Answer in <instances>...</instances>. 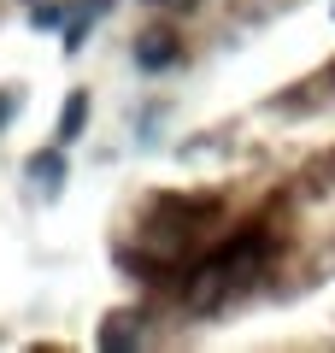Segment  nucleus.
<instances>
[{"instance_id": "obj_1", "label": "nucleus", "mask_w": 335, "mask_h": 353, "mask_svg": "<svg viewBox=\"0 0 335 353\" xmlns=\"http://www.w3.org/2000/svg\"><path fill=\"white\" fill-rule=\"evenodd\" d=\"M230 289H236V265H230V259H206L194 277H188L183 306H188L194 318H206V312H218V306L230 301Z\"/></svg>"}, {"instance_id": "obj_2", "label": "nucleus", "mask_w": 335, "mask_h": 353, "mask_svg": "<svg viewBox=\"0 0 335 353\" xmlns=\"http://www.w3.org/2000/svg\"><path fill=\"white\" fill-rule=\"evenodd\" d=\"M176 53H183V41L171 36V30H148V36H136V65L141 71H165V65H176Z\"/></svg>"}, {"instance_id": "obj_3", "label": "nucleus", "mask_w": 335, "mask_h": 353, "mask_svg": "<svg viewBox=\"0 0 335 353\" xmlns=\"http://www.w3.org/2000/svg\"><path fill=\"white\" fill-rule=\"evenodd\" d=\"M141 341V330H136V318H106V330H100V347H136Z\"/></svg>"}, {"instance_id": "obj_4", "label": "nucleus", "mask_w": 335, "mask_h": 353, "mask_svg": "<svg viewBox=\"0 0 335 353\" xmlns=\"http://www.w3.org/2000/svg\"><path fill=\"white\" fill-rule=\"evenodd\" d=\"M83 118H88V94L77 88L71 101H65V112H59V141H77V130H83Z\"/></svg>"}, {"instance_id": "obj_5", "label": "nucleus", "mask_w": 335, "mask_h": 353, "mask_svg": "<svg viewBox=\"0 0 335 353\" xmlns=\"http://www.w3.org/2000/svg\"><path fill=\"white\" fill-rule=\"evenodd\" d=\"M153 6H165V12H194L200 0H153Z\"/></svg>"}, {"instance_id": "obj_6", "label": "nucleus", "mask_w": 335, "mask_h": 353, "mask_svg": "<svg viewBox=\"0 0 335 353\" xmlns=\"http://www.w3.org/2000/svg\"><path fill=\"white\" fill-rule=\"evenodd\" d=\"M12 106H18V94H6V101H0V124H6V118H12Z\"/></svg>"}, {"instance_id": "obj_7", "label": "nucleus", "mask_w": 335, "mask_h": 353, "mask_svg": "<svg viewBox=\"0 0 335 353\" xmlns=\"http://www.w3.org/2000/svg\"><path fill=\"white\" fill-rule=\"evenodd\" d=\"M329 83H335V71H329Z\"/></svg>"}]
</instances>
